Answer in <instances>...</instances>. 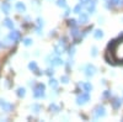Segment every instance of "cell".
Wrapping results in <instances>:
<instances>
[{
    "label": "cell",
    "instance_id": "7402d4cb",
    "mask_svg": "<svg viewBox=\"0 0 123 122\" xmlns=\"http://www.w3.org/2000/svg\"><path fill=\"white\" fill-rule=\"evenodd\" d=\"M32 38H30V37H26V38H24L22 39V43H24V46H26V47H28V46H31L32 45Z\"/></svg>",
    "mask_w": 123,
    "mask_h": 122
},
{
    "label": "cell",
    "instance_id": "5bb4252c",
    "mask_svg": "<svg viewBox=\"0 0 123 122\" xmlns=\"http://www.w3.org/2000/svg\"><path fill=\"white\" fill-rule=\"evenodd\" d=\"M15 9L17 10L18 13H21V14L26 13V5H25L24 3H21V1H18V3L15 4Z\"/></svg>",
    "mask_w": 123,
    "mask_h": 122
},
{
    "label": "cell",
    "instance_id": "3957f363",
    "mask_svg": "<svg viewBox=\"0 0 123 122\" xmlns=\"http://www.w3.org/2000/svg\"><path fill=\"white\" fill-rule=\"evenodd\" d=\"M46 60H47V63L50 65V67H58V65H63L64 64V60L62 59L59 56H52V54H49L47 58H46Z\"/></svg>",
    "mask_w": 123,
    "mask_h": 122
},
{
    "label": "cell",
    "instance_id": "ba28073f",
    "mask_svg": "<svg viewBox=\"0 0 123 122\" xmlns=\"http://www.w3.org/2000/svg\"><path fill=\"white\" fill-rule=\"evenodd\" d=\"M12 41V42H18L20 39H21V32L18 31V30H15V28H12L11 30V32L9 33V36H7Z\"/></svg>",
    "mask_w": 123,
    "mask_h": 122
},
{
    "label": "cell",
    "instance_id": "603a6c76",
    "mask_svg": "<svg viewBox=\"0 0 123 122\" xmlns=\"http://www.w3.org/2000/svg\"><path fill=\"white\" fill-rule=\"evenodd\" d=\"M57 5H58L59 7L67 9V0H57Z\"/></svg>",
    "mask_w": 123,
    "mask_h": 122
},
{
    "label": "cell",
    "instance_id": "277c9868",
    "mask_svg": "<svg viewBox=\"0 0 123 122\" xmlns=\"http://www.w3.org/2000/svg\"><path fill=\"white\" fill-rule=\"evenodd\" d=\"M80 70H83L84 74H85L87 78H92V77L97 73L96 67L92 65V64H86L85 67H80Z\"/></svg>",
    "mask_w": 123,
    "mask_h": 122
},
{
    "label": "cell",
    "instance_id": "83f0119b",
    "mask_svg": "<svg viewBox=\"0 0 123 122\" xmlns=\"http://www.w3.org/2000/svg\"><path fill=\"white\" fill-rule=\"evenodd\" d=\"M60 81H62L63 84H68V83H69V77H68V75H62V77H60Z\"/></svg>",
    "mask_w": 123,
    "mask_h": 122
},
{
    "label": "cell",
    "instance_id": "30bf717a",
    "mask_svg": "<svg viewBox=\"0 0 123 122\" xmlns=\"http://www.w3.org/2000/svg\"><path fill=\"white\" fill-rule=\"evenodd\" d=\"M79 86L83 88V90H84V91H86V93H91L92 89H94L92 84H91V83H89V81H86V83H83V84L79 83Z\"/></svg>",
    "mask_w": 123,
    "mask_h": 122
},
{
    "label": "cell",
    "instance_id": "836d02e7",
    "mask_svg": "<svg viewBox=\"0 0 123 122\" xmlns=\"http://www.w3.org/2000/svg\"><path fill=\"white\" fill-rule=\"evenodd\" d=\"M110 96H111V91H108V90H106L104 95H102V97H110Z\"/></svg>",
    "mask_w": 123,
    "mask_h": 122
},
{
    "label": "cell",
    "instance_id": "d4e9b609",
    "mask_svg": "<svg viewBox=\"0 0 123 122\" xmlns=\"http://www.w3.org/2000/svg\"><path fill=\"white\" fill-rule=\"evenodd\" d=\"M76 20L75 19H69L68 20V25H69V27H75L76 26Z\"/></svg>",
    "mask_w": 123,
    "mask_h": 122
},
{
    "label": "cell",
    "instance_id": "9a60e30c",
    "mask_svg": "<svg viewBox=\"0 0 123 122\" xmlns=\"http://www.w3.org/2000/svg\"><path fill=\"white\" fill-rule=\"evenodd\" d=\"M48 110L50 111V112H53V114H58L59 111H60V107H59L57 104L52 103V104H49V106H48Z\"/></svg>",
    "mask_w": 123,
    "mask_h": 122
},
{
    "label": "cell",
    "instance_id": "f1b7e54d",
    "mask_svg": "<svg viewBox=\"0 0 123 122\" xmlns=\"http://www.w3.org/2000/svg\"><path fill=\"white\" fill-rule=\"evenodd\" d=\"M46 74H47L48 77H53V74H54V69H53L52 67H49V68L46 70Z\"/></svg>",
    "mask_w": 123,
    "mask_h": 122
},
{
    "label": "cell",
    "instance_id": "4316f807",
    "mask_svg": "<svg viewBox=\"0 0 123 122\" xmlns=\"http://www.w3.org/2000/svg\"><path fill=\"white\" fill-rule=\"evenodd\" d=\"M37 26L38 27H42L43 28V26H44V21H43V19H41V17H37Z\"/></svg>",
    "mask_w": 123,
    "mask_h": 122
},
{
    "label": "cell",
    "instance_id": "484cf974",
    "mask_svg": "<svg viewBox=\"0 0 123 122\" xmlns=\"http://www.w3.org/2000/svg\"><path fill=\"white\" fill-rule=\"evenodd\" d=\"M81 11H83V5H81V4H78V5L74 7V13H75V14H80Z\"/></svg>",
    "mask_w": 123,
    "mask_h": 122
},
{
    "label": "cell",
    "instance_id": "52a82bcc",
    "mask_svg": "<svg viewBox=\"0 0 123 122\" xmlns=\"http://www.w3.org/2000/svg\"><path fill=\"white\" fill-rule=\"evenodd\" d=\"M0 109H1L3 111H5V112H11V111L14 110V105L7 103L5 99H0Z\"/></svg>",
    "mask_w": 123,
    "mask_h": 122
},
{
    "label": "cell",
    "instance_id": "d6986e66",
    "mask_svg": "<svg viewBox=\"0 0 123 122\" xmlns=\"http://www.w3.org/2000/svg\"><path fill=\"white\" fill-rule=\"evenodd\" d=\"M94 37L96 39H101L102 37H104V31H102V30H95L94 31Z\"/></svg>",
    "mask_w": 123,
    "mask_h": 122
},
{
    "label": "cell",
    "instance_id": "8992f818",
    "mask_svg": "<svg viewBox=\"0 0 123 122\" xmlns=\"http://www.w3.org/2000/svg\"><path fill=\"white\" fill-rule=\"evenodd\" d=\"M90 101V93H81V94H79L78 96H76V104L78 105H85V104H87Z\"/></svg>",
    "mask_w": 123,
    "mask_h": 122
},
{
    "label": "cell",
    "instance_id": "74e56055",
    "mask_svg": "<svg viewBox=\"0 0 123 122\" xmlns=\"http://www.w3.org/2000/svg\"><path fill=\"white\" fill-rule=\"evenodd\" d=\"M3 47V42H1V41H0V48H1Z\"/></svg>",
    "mask_w": 123,
    "mask_h": 122
},
{
    "label": "cell",
    "instance_id": "8d00e7d4",
    "mask_svg": "<svg viewBox=\"0 0 123 122\" xmlns=\"http://www.w3.org/2000/svg\"><path fill=\"white\" fill-rule=\"evenodd\" d=\"M69 13H70V10H69V9H67V11L64 13V16H68V15H69Z\"/></svg>",
    "mask_w": 123,
    "mask_h": 122
},
{
    "label": "cell",
    "instance_id": "ac0fdd59",
    "mask_svg": "<svg viewBox=\"0 0 123 122\" xmlns=\"http://www.w3.org/2000/svg\"><path fill=\"white\" fill-rule=\"evenodd\" d=\"M28 69L31 70V72L36 73L37 70H38V65H37V63H36V62H30V63H28Z\"/></svg>",
    "mask_w": 123,
    "mask_h": 122
},
{
    "label": "cell",
    "instance_id": "7a4b0ae2",
    "mask_svg": "<svg viewBox=\"0 0 123 122\" xmlns=\"http://www.w3.org/2000/svg\"><path fill=\"white\" fill-rule=\"evenodd\" d=\"M33 97L35 99H44L46 97V85L42 83H36L33 86Z\"/></svg>",
    "mask_w": 123,
    "mask_h": 122
},
{
    "label": "cell",
    "instance_id": "44dd1931",
    "mask_svg": "<svg viewBox=\"0 0 123 122\" xmlns=\"http://www.w3.org/2000/svg\"><path fill=\"white\" fill-rule=\"evenodd\" d=\"M80 4L83 6H87L90 4H96V0H80Z\"/></svg>",
    "mask_w": 123,
    "mask_h": 122
},
{
    "label": "cell",
    "instance_id": "f546056e",
    "mask_svg": "<svg viewBox=\"0 0 123 122\" xmlns=\"http://www.w3.org/2000/svg\"><path fill=\"white\" fill-rule=\"evenodd\" d=\"M65 45H67V38L65 37H62L59 39V46H62L63 48H65Z\"/></svg>",
    "mask_w": 123,
    "mask_h": 122
},
{
    "label": "cell",
    "instance_id": "d590c367",
    "mask_svg": "<svg viewBox=\"0 0 123 122\" xmlns=\"http://www.w3.org/2000/svg\"><path fill=\"white\" fill-rule=\"evenodd\" d=\"M104 17H98V24H104Z\"/></svg>",
    "mask_w": 123,
    "mask_h": 122
},
{
    "label": "cell",
    "instance_id": "4fadbf2b",
    "mask_svg": "<svg viewBox=\"0 0 123 122\" xmlns=\"http://www.w3.org/2000/svg\"><path fill=\"white\" fill-rule=\"evenodd\" d=\"M3 26H5V27H7V28H10V30H12V28L15 27V24H14V21H12L11 19L6 17L4 21H3Z\"/></svg>",
    "mask_w": 123,
    "mask_h": 122
},
{
    "label": "cell",
    "instance_id": "4dcf8cb0",
    "mask_svg": "<svg viewBox=\"0 0 123 122\" xmlns=\"http://www.w3.org/2000/svg\"><path fill=\"white\" fill-rule=\"evenodd\" d=\"M90 54L92 56V57H96L97 56V47H91V52H90Z\"/></svg>",
    "mask_w": 123,
    "mask_h": 122
},
{
    "label": "cell",
    "instance_id": "9c48e42d",
    "mask_svg": "<svg viewBox=\"0 0 123 122\" xmlns=\"http://www.w3.org/2000/svg\"><path fill=\"white\" fill-rule=\"evenodd\" d=\"M79 24H81V25H86L87 22H89V15L86 14V13H83L81 11L80 14H79Z\"/></svg>",
    "mask_w": 123,
    "mask_h": 122
},
{
    "label": "cell",
    "instance_id": "ffe728a7",
    "mask_svg": "<svg viewBox=\"0 0 123 122\" xmlns=\"http://www.w3.org/2000/svg\"><path fill=\"white\" fill-rule=\"evenodd\" d=\"M86 9H87V13L89 14H95V11H96V4H90V5H87L86 6Z\"/></svg>",
    "mask_w": 123,
    "mask_h": 122
},
{
    "label": "cell",
    "instance_id": "d6a6232c",
    "mask_svg": "<svg viewBox=\"0 0 123 122\" xmlns=\"http://www.w3.org/2000/svg\"><path fill=\"white\" fill-rule=\"evenodd\" d=\"M73 64H74V60H73V58L69 57V59H68V67H73Z\"/></svg>",
    "mask_w": 123,
    "mask_h": 122
},
{
    "label": "cell",
    "instance_id": "e575fe53",
    "mask_svg": "<svg viewBox=\"0 0 123 122\" xmlns=\"http://www.w3.org/2000/svg\"><path fill=\"white\" fill-rule=\"evenodd\" d=\"M28 84H30V86H35L36 85V80H30Z\"/></svg>",
    "mask_w": 123,
    "mask_h": 122
},
{
    "label": "cell",
    "instance_id": "2e32d148",
    "mask_svg": "<svg viewBox=\"0 0 123 122\" xmlns=\"http://www.w3.org/2000/svg\"><path fill=\"white\" fill-rule=\"evenodd\" d=\"M48 84H49V86L52 88L53 90H57V89H58V85H59L58 80H55L54 78H50V79H49V83H48Z\"/></svg>",
    "mask_w": 123,
    "mask_h": 122
},
{
    "label": "cell",
    "instance_id": "7c38bea8",
    "mask_svg": "<svg viewBox=\"0 0 123 122\" xmlns=\"http://www.w3.org/2000/svg\"><path fill=\"white\" fill-rule=\"evenodd\" d=\"M111 104H112V107L113 109H119L121 106H122V104H123V100L122 99H119V97H115L113 100L111 101Z\"/></svg>",
    "mask_w": 123,
    "mask_h": 122
},
{
    "label": "cell",
    "instance_id": "8fae6325",
    "mask_svg": "<svg viewBox=\"0 0 123 122\" xmlns=\"http://www.w3.org/2000/svg\"><path fill=\"white\" fill-rule=\"evenodd\" d=\"M0 9H1V11L4 13V14H10V10H11V5H10L7 1H4V3H1V5H0Z\"/></svg>",
    "mask_w": 123,
    "mask_h": 122
},
{
    "label": "cell",
    "instance_id": "cb8c5ba5",
    "mask_svg": "<svg viewBox=\"0 0 123 122\" xmlns=\"http://www.w3.org/2000/svg\"><path fill=\"white\" fill-rule=\"evenodd\" d=\"M31 109H32V111L35 114H39V111H41V106L38 104H33L32 106H31Z\"/></svg>",
    "mask_w": 123,
    "mask_h": 122
},
{
    "label": "cell",
    "instance_id": "1f68e13d",
    "mask_svg": "<svg viewBox=\"0 0 123 122\" xmlns=\"http://www.w3.org/2000/svg\"><path fill=\"white\" fill-rule=\"evenodd\" d=\"M74 53H75V46H73V47L69 48V57H73Z\"/></svg>",
    "mask_w": 123,
    "mask_h": 122
},
{
    "label": "cell",
    "instance_id": "6da1fadb",
    "mask_svg": "<svg viewBox=\"0 0 123 122\" xmlns=\"http://www.w3.org/2000/svg\"><path fill=\"white\" fill-rule=\"evenodd\" d=\"M110 49L112 57H113V60L123 63V36H119L118 41H113L112 46L110 45Z\"/></svg>",
    "mask_w": 123,
    "mask_h": 122
},
{
    "label": "cell",
    "instance_id": "5b68a950",
    "mask_svg": "<svg viewBox=\"0 0 123 122\" xmlns=\"http://www.w3.org/2000/svg\"><path fill=\"white\" fill-rule=\"evenodd\" d=\"M92 116H94L95 120H98V118H102L106 116V109L104 105H97L94 111H92Z\"/></svg>",
    "mask_w": 123,
    "mask_h": 122
},
{
    "label": "cell",
    "instance_id": "e0dca14e",
    "mask_svg": "<svg viewBox=\"0 0 123 122\" xmlns=\"http://www.w3.org/2000/svg\"><path fill=\"white\" fill-rule=\"evenodd\" d=\"M16 95H17L18 97H25V96H26V89H25V88H17Z\"/></svg>",
    "mask_w": 123,
    "mask_h": 122
}]
</instances>
